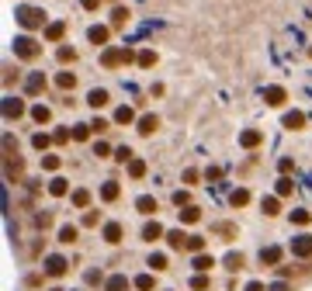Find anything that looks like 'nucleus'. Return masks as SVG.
<instances>
[{
	"instance_id": "nucleus-24",
	"label": "nucleus",
	"mask_w": 312,
	"mask_h": 291,
	"mask_svg": "<svg viewBox=\"0 0 312 291\" xmlns=\"http://www.w3.org/2000/svg\"><path fill=\"white\" fill-rule=\"evenodd\" d=\"M167 239H170V246H174V250H180V246H188V236L180 233V229H174V233L167 236Z\"/></svg>"
},
{
	"instance_id": "nucleus-40",
	"label": "nucleus",
	"mask_w": 312,
	"mask_h": 291,
	"mask_svg": "<svg viewBox=\"0 0 312 291\" xmlns=\"http://www.w3.org/2000/svg\"><path fill=\"white\" fill-rule=\"evenodd\" d=\"M42 167H45V170H59V156H45Z\"/></svg>"
},
{
	"instance_id": "nucleus-26",
	"label": "nucleus",
	"mask_w": 312,
	"mask_h": 291,
	"mask_svg": "<svg viewBox=\"0 0 312 291\" xmlns=\"http://www.w3.org/2000/svg\"><path fill=\"white\" fill-rule=\"evenodd\" d=\"M56 83L63 87V90H73V87H77V77H73V73H59Z\"/></svg>"
},
{
	"instance_id": "nucleus-34",
	"label": "nucleus",
	"mask_w": 312,
	"mask_h": 291,
	"mask_svg": "<svg viewBox=\"0 0 312 291\" xmlns=\"http://www.w3.org/2000/svg\"><path fill=\"white\" fill-rule=\"evenodd\" d=\"M309 218H312L309 212H292V222H295V225H309Z\"/></svg>"
},
{
	"instance_id": "nucleus-41",
	"label": "nucleus",
	"mask_w": 312,
	"mask_h": 291,
	"mask_svg": "<svg viewBox=\"0 0 312 291\" xmlns=\"http://www.w3.org/2000/svg\"><path fill=\"white\" fill-rule=\"evenodd\" d=\"M73 59H77L73 49H59V62H73Z\"/></svg>"
},
{
	"instance_id": "nucleus-47",
	"label": "nucleus",
	"mask_w": 312,
	"mask_h": 291,
	"mask_svg": "<svg viewBox=\"0 0 312 291\" xmlns=\"http://www.w3.org/2000/svg\"><path fill=\"white\" fill-rule=\"evenodd\" d=\"M201 246H205V243H201L198 236H188V250H201Z\"/></svg>"
},
{
	"instance_id": "nucleus-13",
	"label": "nucleus",
	"mask_w": 312,
	"mask_h": 291,
	"mask_svg": "<svg viewBox=\"0 0 312 291\" xmlns=\"http://www.w3.org/2000/svg\"><path fill=\"white\" fill-rule=\"evenodd\" d=\"M104 239H108V243H121V225H118V222H108V225H104Z\"/></svg>"
},
{
	"instance_id": "nucleus-21",
	"label": "nucleus",
	"mask_w": 312,
	"mask_h": 291,
	"mask_svg": "<svg viewBox=\"0 0 312 291\" xmlns=\"http://www.w3.org/2000/svg\"><path fill=\"white\" fill-rule=\"evenodd\" d=\"M32 118H35V121H49V118H52V111H49V108H45V104H35V108H32Z\"/></svg>"
},
{
	"instance_id": "nucleus-17",
	"label": "nucleus",
	"mask_w": 312,
	"mask_h": 291,
	"mask_svg": "<svg viewBox=\"0 0 312 291\" xmlns=\"http://www.w3.org/2000/svg\"><path fill=\"white\" fill-rule=\"evenodd\" d=\"M87 101H90V108H104L108 104V90H90Z\"/></svg>"
},
{
	"instance_id": "nucleus-46",
	"label": "nucleus",
	"mask_w": 312,
	"mask_h": 291,
	"mask_svg": "<svg viewBox=\"0 0 312 291\" xmlns=\"http://www.w3.org/2000/svg\"><path fill=\"white\" fill-rule=\"evenodd\" d=\"M191 284H195V291H205V288H208V277H201V274H198Z\"/></svg>"
},
{
	"instance_id": "nucleus-42",
	"label": "nucleus",
	"mask_w": 312,
	"mask_h": 291,
	"mask_svg": "<svg viewBox=\"0 0 312 291\" xmlns=\"http://www.w3.org/2000/svg\"><path fill=\"white\" fill-rule=\"evenodd\" d=\"M32 146H35V149H45V146H49V136H42V132H39V136L32 139Z\"/></svg>"
},
{
	"instance_id": "nucleus-15",
	"label": "nucleus",
	"mask_w": 312,
	"mask_h": 291,
	"mask_svg": "<svg viewBox=\"0 0 312 291\" xmlns=\"http://www.w3.org/2000/svg\"><path fill=\"white\" fill-rule=\"evenodd\" d=\"M63 31H66V24H63V21H56V24H49V28H45V39H49V42H59V39H63Z\"/></svg>"
},
{
	"instance_id": "nucleus-7",
	"label": "nucleus",
	"mask_w": 312,
	"mask_h": 291,
	"mask_svg": "<svg viewBox=\"0 0 312 291\" xmlns=\"http://www.w3.org/2000/svg\"><path fill=\"white\" fill-rule=\"evenodd\" d=\"M285 87H264V101H267V104H274V108H277V104H285Z\"/></svg>"
},
{
	"instance_id": "nucleus-39",
	"label": "nucleus",
	"mask_w": 312,
	"mask_h": 291,
	"mask_svg": "<svg viewBox=\"0 0 312 291\" xmlns=\"http://www.w3.org/2000/svg\"><path fill=\"white\" fill-rule=\"evenodd\" d=\"M87 128H90V125H77V128H73V139H77V142H83V139L90 136V132H87Z\"/></svg>"
},
{
	"instance_id": "nucleus-4",
	"label": "nucleus",
	"mask_w": 312,
	"mask_h": 291,
	"mask_svg": "<svg viewBox=\"0 0 312 291\" xmlns=\"http://www.w3.org/2000/svg\"><path fill=\"white\" fill-rule=\"evenodd\" d=\"M45 274H49V277H63V274H66V260H63V256H49V260H45Z\"/></svg>"
},
{
	"instance_id": "nucleus-43",
	"label": "nucleus",
	"mask_w": 312,
	"mask_h": 291,
	"mask_svg": "<svg viewBox=\"0 0 312 291\" xmlns=\"http://www.w3.org/2000/svg\"><path fill=\"white\" fill-rule=\"evenodd\" d=\"M180 218H184V222H198V208H184Z\"/></svg>"
},
{
	"instance_id": "nucleus-22",
	"label": "nucleus",
	"mask_w": 312,
	"mask_h": 291,
	"mask_svg": "<svg viewBox=\"0 0 312 291\" xmlns=\"http://www.w3.org/2000/svg\"><path fill=\"white\" fill-rule=\"evenodd\" d=\"M101 198H104V201H115V198H118V184H115V180H108V184L101 187Z\"/></svg>"
},
{
	"instance_id": "nucleus-48",
	"label": "nucleus",
	"mask_w": 312,
	"mask_h": 291,
	"mask_svg": "<svg viewBox=\"0 0 312 291\" xmlns=\"http://www.w3.org/2000/svg\"><path fill=\"white\" fill-rule=\"evenodd\" d=\"M246 291H264V284H260V281H250V284H246Z\"/></svg>"
},
{
	"instance_id": "nucleus-38",
	"label": "nucleus",
	"mask_w": 312,
	"mask_h": 291,
	"mask_svg": "<svg viewBox=\"0 0 312 291\" xmlns=\"http://www.w3.org/2000/svg\"><path fill=\"white\" fill-rule=\"evenodd\" d=\"M153 62H156V52H142V56H139V66H146V70H149Z\"/></svg>"
},
{
	"instance_id": "nucleus-33",
	"label": "nucleus",
	"mask_w": 312,
	"mask_h": 291,
	"mask_svg": "<svg viewBox=\"0 0 312 291\" xmlns=\"http://www.w3.org/2000/svg\"><path fill=\"white\" fill-rule=\"evenodd\" d=\"M264 215H277V198H264Z\"/></svg>"
},
{
	"instance_id": "nucleus-27",
	"label": "nucleus",
	"mask_w": 312,
	"mask_h": 291,
	"mask_svg": "<svg viewBox=\"0 0 312 291\" xmlns=\"http://www.w3.org/2000/svg\"><path fill=\"white\" fill-rule=\"evenodd\" d=\"M125 288H129V281H125L121 274H115V277L108 281V291H125Z\"/></svg>"
},
{
	"instance_id": "nucleus-18",
	"label": "nucleus",
	"mask_w": 312,
	"mask_h": 291,
	"mask_svg": "<svg viewBox=\"0 0 312 291\" xmlns=\"http://www.w3.org/2000/svg\"><path fill=\"white\" fill-rule=\"evenodd\" d=\"M160 236H163V225H160V222H149V225L142 229V239H149V243H153V239H160Z\"/></svg>"
},
{
	"instance_id": "nucleus-36",
	"label": "nucleus",
	"mask_w": 312,
	"mask_h": 291,
	"mask_svg": "<svg viewBox=\"0 0 312 291\" xmlns=\"http://www.w3.org/2000/svg\"><path fill=\"white\" fill-rule=\"evenodd\" d=\"M226 264H229L233 271H239V267H243V256H239V253H229V256H226Z\"/></svg>"
},
{
	"instance_id": "nucleus-2",
	"label": "nucleus",
	"mask_w": 312,
	"mask_h": 291,
	"mask_svg": "<svg viewBox=\"0 0 312 291\" xmlns=\"http://www.w3.org/2000/svg\"><path fill=\"white\" fill-rule=\"evenodd\" d=\"M14 56H18V59H35V56H39V42L28 39V35L18 39V42H14Z\"/></svg>"
},
{
	"instance_id": "nucleus-31",
	"label": "nucleus",
	"mask_w": 312,
	"mask_h": 291,
	"mask_svg": "<svg viewBox=\"0 0 312 291\" xmlns=\"http://www.w3.org/2000/svg\"><path fill=\"white\" fill-rule=\"evenodd\" d=\"M149 267H153V271H163V267H167V256H163V253H153V256H149Z\"/></svg>"
},
{
	"instance_id": "nucleus-8",
	"label": "nucleus",
	"mask_w": 312,
	"mask_h": 291,
	"mask_svg": "<svg viewBox=\"0 0 312 291\" xmlns=\"http://www.w3.org/2000/svg\"><path fill=\"white\" fill-rule=\"evenodd\" d=\"M4 115L7 118H21L24 115V104H21L18 97H7V101H4Z\"/></svg>"
},
{
	"instance_id": "nucleus-28",
	"label": "nucleus",
	"mask_w": 312,
	"mask_h": 291,
	"mask_svg": "<svg viewBox=\"0 0 312 291\" xmlns=\"http://www.w3.org/2000/svg\"><path fill=\"white\" fill-rule=\"evenodd\" d=\"M292 191H295V184L288 180V177H281V180H277V194H281V198H288Z\"/></svg>"
},
{
	"instance_id": "nucleus-32",
	"label": "nucleus",
	"mask_w": 312,
	"mask_h": 291,
	"mask_svg": "<svg viewBox=\"0 0 312 291\" xmlns=\"http://www.w3.org/2000/svg\"><path fill=\"white\" fill-rule=\"evenodd\" d=\"M136 288H139V291H149V288H153V274H142V277H136Z\"/></svg>"
},
{
	"instance_id": "nucleus-37",
	"label": "nucleus",
	"mask_w": 312,
	"mask_h": 291,
	"mask_svg": "<svg viewBox=\"0 0 312 291\" xmlns=\"http://www.w3.org/2000/svg\"><path fill=\"white\" fill-rule=\"evenodd\" d=\"M129 18H132V14H129V7H118V11H115V24H125Z\"/></svg>"
},
{
	"instance_id": "nucleus-16",
	"label": "nucleus",
	"mask_w": 312,
	"mask_h": 291,
	"mask_svg": "<svg viewBox=\"0 0 312 291\" xmlns=\"http://www.w3.org/2000/svg\"><path fill=\"white\" fill-rule=\"evenodd\" d=\"M39 90H45V77H42V73H32V77H28V94H39Z\"/></svg>"
},
{
	"instance_id": "nucleus-20",
	"label": "nucleus",
	"mask_w": 312,
	"mask_h": 291,
	"mask_svg": "<svg viewBox=\"0 0 312 291\" xmlns=\"http://www.w3.org/2000/svg\"><path fill=\"white\" fill-rule=\"evenodd\" d=\"M59 243H66V246L77 243V225H63V229H59Z\"/></svg>"
},
{
	"instance_id": "nucleus-12",
	"label": "nucleus",
	"mask_w": 312,
	"mask_h": 291,
	"mask_svg": "<svg viewBox=\"0 0 312 291\" xmlns=\"http://www.w3.org/2000/svg\"><path fill=\"white\" fill-rule=\"evenodd\" d=\"M108 35H111V31H108L104 24H94V28H90V42H94V45H104Z\"/></svg>"
},
{
	"instance_id": "nucleus-1",
	"label": "nucleus",
	"mask_w": 312,
	"mask_h": 291,
	"mask_svg": "<svg viewBox=\"0 0 312 291\" xmlns=\"http://www.w3.org/2000/svg\"><path fill=\"white\" fill-rule=\"evenodd\" d=\"M18 24L24 28V31H35V28L45 24V11H39V7H21L18 11Z\"/></svg>"
},
{
	"instance_id": "nucleus-11",
	"label": "nucleus",
	"mask_w": 312,
	"mask_h": 291,
	"mask_svg": "<svg viewBox=\"0 0 312 291\" xmlns=\"http://www.w3.org/2000/svg\"><path fill=\"white\" fill-rule=\"evenodd\" d=\"M115 121H118V125H129V121H136V111H132L129 104H121V108L115 111Z\"/></svg>"
},
{
	"instance_id": "nucleus-10",
	"label": "nucleus",
	"mask_w": 312,
	"mask_h": 291,
	"mask_svg": "<svg viewBox=\"0 0 312 291\" xmlns=\"http://www.w3.org/2000/svg\"><path fill=\"white\" fill-rule=\"evenodd\" d=\"M302 125H305V115H302V111H288V115H285V128H292V132H298Z\"/></svg>"
},
{
	"instance_id": "nucleus-29",
	"label": "nucleus",
	"mask_w": 312,
	"mask_h": 291,
	"mask_svg": "<svg viewBox=\"0 0 312 291\" xmlns=\"http://www.w3.org/2000/svg\"><path fill=\"white\" fill-rule=\"evenodd\" d=\"M129 174L142 177V174H146V163H142V159H129Z\"/></svg>"
},
{
	"instance_id": "nucleus-23",
	"label": "nucleus",
	"mask_w": 312,
	"mask_h": 291,
	"mask_svg": "<svg viewBox=\"0 0 312 291\" xmlns=\"http://www.w3.org/2000/svg\"><path fill=\"white\" fill-rule=\"evenodd\" d=\"M73 205H77V208H87V205H90V191H83V187L73 191Z\"/></svg>"
},
{
	"instance_id": "nucleus-25",
	"label": "nucleus",
	"mask_w": 312,
	"mask_h": 291,
	"mask_svg": "<svg viewBox=\"0 0 312 291\" xmlns=\"http://www.w3.org/2000/svg\"><path fill=\"white\" fill-rule=\"evenodd\" d=\"M66 191H70V187H66V180H63V177H56V180L49 184V194H56V198H63Z\"/></svg>"
},
{
	"instance_id": "nucleus-19",
	"label": "nucleus",
	"mask_w": 312,
	"mask_h": 291,
	"mask_svg": "<svg viewBox=\"0 0 312 291\" xmlns=\"http://www.w3.org/2000/svg\"><path fill=\"white\" fill-rule=\"evenodd\" d=\"M281 260V250L277 246H267V250H260V264H277Z\"/></svg>"
},
{
	"instance_id": "nucleus-45",
	"label": "nucleus",
	"mask_w": 312,
	"mask_h": 291,
	"mask_svg": "<svg viewBox=\"0 0 312 291\" xmlns=\"http://www.w3.org/2000/svg\"><path fill=\"white\" fill-rule=\"evenodd\" d=\"M115 159H121V163H125V159H132V149H129V146H121V149L115 153Z\"/></svg>"
},
{
	"instance_id": "nucleus-49",
	"label": "nucleus",
	"mask_w": 312,
	"mask_h": 291,
	"mask_svg": "<svg viewBox=\"0 0 312 291\" xmlns=\"http://www.w3.org/2000/svg\"><path fill=\"white\" fill-rule=\"evenodd\" d=\"M80 4H83V7H87V11H94V7H98L101 0H80Z\"/></svg>"
},
{
	"instance_id": "nucleus-30",
	"label": "nucleus",
	"mask_w": 312,
	"mask_h": 291,
	"mask_svg": "<svg viewBox=\"0 0 312 291\" xmlns=\"http://www.w3.org/2000/svg\"><path fill=\"white\" fill-rule=\"evenodd\" d=\"M246 201H250V191H243V187H239V191H233V205H236V208H243Z\"/></svg>"
},
{
	"instance_id": "nucleus-9",
	"label": "nucleus",
	"mask_w": 312,
	"mask_h": 291,
	"mask_svg": "<svg viewBox=\"0 0 312 291\" xmlns=\"http://www.w3.org/2000/svg\"><path fill=\"white\" fill-rule=\"evenodd\" d=\"M156 128H160V118L156 115H142L139 118V132H142V136H153Z\"/></svg>"
},
{
	"instance_id": "nucleus-14",
	"label": "nucleus",
	"mask_w": 312,
	"mask_h": 291,
	"mask_svg": "<svg viewBox=\"0 0 312 291\" xmlns=\"http://www.w3.org/2000/svg\"><path fill=\"white\" fill-rule=\"evenodd\" d=\"M136 208H139V212H142V215H153V212H156V201H153V198H149V194H142V198H139V201H136Z\"/></svg>"
},
{
	"instance_id": "nucleus-6",
	"label": "nucleus",
	"mask_w": 312,
	"mask_h": 291,
	"mask_svg": "<svg viewBox=\"0 0 312 291\" xmlns=\"http://www.w3.org/2000/svg\"><path fill=\"white\" fill-rule=\"evenodd\" d=\"M101 62H104L108 70H115L118 62H125V49H108V52L101 56Z\"/></svg>"
},
{
	"instance_id": "nucleus-3",
	"label": "nucleus",
	"mask_w": 312,
	"mask_h": 291,
	"mask_svg": "<svg viewBox=\"0 0 312 291\" xmlns=\"http://www.w3.org/2000/svg\"><path fill=\"white\" fill-rule=\"evenodd\" d=\"M260 142H264V132H257V128H246V132L239 136V146H243V149H254Z\"/></svg>"
},
{
	"instance_id": "nucleus-35",
	"label": "nucleus",
	"mask_w": 312,
	"mask_h": 291,
	"mask_svg": "<svg viewBox=\"0 0 312 291\" xmlns=\"http://www.w3.org/2000/svg\"><path fill=\"white\" fill-rule=\"evenodd\" d=\"M212 264H215L212 256H195V267H198V271H208Z\"/></svg>"
},
{
	"instance_id": "nucleus-5",
	"label": "nucleus",
	"mask_w": 312,
	"mask_h": 291,
	"mask_svg": "<svg viewBox=\"0 0 312 291\" xmlns=\"http://www.w3.org/2000/svg\"><path fill=\"white\" fill-rule=\"evenodd\" d=\"M292 253L295 256H312V236H298L292 243Z\"/></svg>"
},
{
	"instance_id": "nucleus-44",
	"label": "nucleus",
	"mask_w": 312,
	"mask_h": 291,
	"mask_svg": "<svg viewBox=\"0 0 312 291\" xmlns=\"http://www.w3.org/2000/svg\"><path fill=\"white\" fill-rule=\"evenodd\" d=\"M90 128L101 136V132H108V121H104V118H94V125H90Z\"/></svg>"
}]
</instances>
